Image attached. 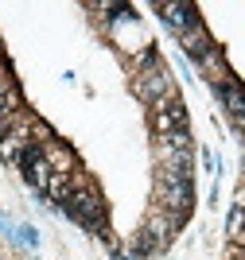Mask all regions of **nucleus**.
I'll return each mask as SVG.
<instances>
[{"mask_svg": "<svg viewBox=\"0 0 245 260\" xmlns=\"http://www.w3.org/2000/svg\"><path fill=\"white\" fill-rule=\"evenodd\" d=\"M63 206H66V214L86 229H101V221H105V202H101L94 190H74Z\"/></svg>", "mask_w": 245, "mask_h": 260, "instance_id": "f257e3e1", "label": "nucleus"}, {"mask_svg": "<svg viewBox=\"0 0 245 260\" xmlns=\"http://www.w3.org/2000/svg\"><path fill=\"white\" fill-rule=\"evenodd\" d=\"M152 128L160 132V136H171V132H183L187 128V109H183L179 98H160L156 109H152Z\"/></svg>", "mask_w": 245, "mask_h": 260, "instance_id": "f03ea898", "label": "nucleus"}, {"mask_svg": "<svg viewBox=\"0 0 245 260\" xmlns=\"http://www.w3.org/2000/svg\"><path fill=\"white\" fill-rule=\"evenodd\" d=\"M218 98H222L226 109L237 117V124H245V86H241V82H234V78L222 82V86H218Z\"/></svg>", "mask_w": 245, "mask_h": 260, "instance_id": "7ed1b4c3", "label": "nucleus"}, {"mask_svg": "<svg viewBox=\"0 0 245 260\" xmlns=\"http://www.w3.org/2000/svg\"><path fill=\"white\" fill-rule=\"evenodd\" d=\"M164 20L171 23V27H175V31H191V27H199V16H195V8L191 4H164Z\"/></svg>", "mask_w": 245, "mask_h": 260, "instance_id": "20e7f679", "label": "nucleus"}, {"mask_svg": "<svg viewBox=\"0 0 245 260\" xmlns=\"http://www.w3.org/2000/svg\"><path fill=\"white\" fill-rule=\"evenodd\" d=\"M28 132L23 128H16V132H0V159L4 163H20V155H23V148H28Z\"/></svg>", "mask_w": 245, "mask_h": 260, "instance_id": "39448f33", "label": "nucleus"}, {"mask_svg": "<svg viewBox=\"0 0 245 260\" xmlns=\"http://www.w3.org/2000/svg\"><path fill=\"white\" fill-rule=\"evenodd\" d=\"M43 194L51 198V202H66V198L74 194V171H55Z\"/></svg>", "mask_w": 245, "mask_h": 260, "instance_id": "423d86ee", "label": "nucleus"}, {"mask_svg": "<svg viewBox=\"0 0 245 260\" xmlns=\"http://www.w3.org/2000/svg\"><path fill=\"white\" fill-rule=\"evenodd\" d=\"M23 175H28V183L35 186V190H47V183H51V175H55V167H51V159H47V155H43V159H35V163H28V167H23Z\"/></svg>", "mask_w": 245, "mask_h": 260, "instance_id": "0eeeda50", "label": "nucleus"}, {"mask_svg": "<svg viewBox=\"0 0 245 260\" xmlns=\"http://www.w3.org/2000/svg\"><path fill=\"white\" fill-rule=\"evenodd\" d=\"M140 98H144V101H152V105H156L160 98H168V74H164V70L148 74L144 82H140Z\"/></svg>", "mask_w": 245, "mask_h": 260, "instance_id": "6e6552de", "label": "nucleus"}, {"mask_svg": "<svg viewBox=\"0 0 245 260\" xmlns=\"http://www.w3.org/2000/svg\"><path fill=\"white\" fill-rule=\"evenodd\" d=\"M16 105H20V98H16L12 82H4V86H0V132H4V124L16 117Z\"/></svg>", "mask_w": 245, "mask_h": 260, "instance_id": "1a4fd4ad", "label": "nucleus"}]
</instances>
